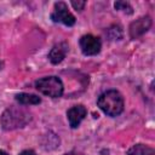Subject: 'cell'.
<instances>
[{"label": "cell", "instance_id": "1", "mask_svg": "<svg viewBox=\"0 0 155 155\" xmlns=\"http://www.w3.org/2000/svg\"><path fill=\"white\" fill-rule=\"evenodd\" d=\"M97 104L109 116H116L124 110V98L115 90H110L102 93L98 97Z\"/></svg>", "mask_w": 155, "mask_h": 155}, {"label": "cell", "instance_id": "2", "mask_svg": "<svg viewBox=\"0 0 155 155\" xmlns=\"http://www.w3.org/2000/svg\"><path fill=\"white\" fill-rule=\"evenodd\" d=\"M30 114L19 108H10L5 110L1 116V126L4 130H15L18 127H23L25 124L30 121Z\"/></svg>", "mask_w": 155, "mask_h": 155}, {"label": "cell", "instance_id": "3", "mask_svg": "<svg viewBox=\"0 0 155 155\" xmlns=\"http://www.w3.org/2000/svg\"><path fill=\"white\" fill-rule=\"evenodd\" d=\"M35 86L38 91L41 93L48 96V97H61L63 93V84L59 78L57 76H46L42 79H39L35 82Z\"/></svg>", "mask_w": 155, "mask_h": 155}, {"label": "cell", "instance_id": "4", "mask_svg": "<svg viewBox=\"0 0 155 155\" xmlns=\"http://www.w3.org/2000/svg\"><path fill=\"white\" fill-rule=\"evenodd\" d=\"M51 19L56 23H62L68 27H71L75 24V17L70 13L65 2H63V1L54 4V8L51 15Z\"/></svg>", "mask_w": 155, "mask_h": 155}, {"label": "cell", "instance_id": "5", "mask_svg": "<svg viewBox=\"0 0 155 155\" xmlns=\"http://www.w3.org/2000/svg\"><path fill=\"white\" fill-rule=\"evenodd\" d=\"M80 47H81V51L84 52V54L93 56L101 51L102 44L98 38H96L91 34H87L80 39Z\"/></svg>", "mask_w": 155, "mask_h": 155}, {"label": "cell", "instance_id": "6", "mask_svg": "<svg viewBox=\"0 0 155 155\" xmlns=\"http://www.w3.org/2000/svg\"><path fill=\"white\" fill-rule=\"evenodd\" d=\"M150 25H151V19L148 16L140 17V18L136 19L130 25V35H131V38L132 39H136V38L143 35L145 31H148V29L150 28Z\"/></svg>", "mask_w": 155, "mask_h": 155}, {"label": "cell", "instance_id": "7", "mask_svg": "<svg viewBox=\"0 0 155 155\" xmlns=\"http://www.w3.org/2000/svg\"><path fill=\"white\" fill-rule=\"evenodd\" d=\"M86 114H87V110H86V108H85L84 105L80 104V105H74V107H71V108L68 110V113H67V116H68L70 127H71V128H76V127L80 125V122L85 119Z\"/></svg>", "mask_w": 155, "mask_h": 155}, {"label": "cell", "instance_id": "8", "mask_svg": "<svg viewBox=\"0 0 155 155\" xmlns=\"http://www.w3.org/2000/svg\"><path fill=\"white\" fill-rule=\"evenodd\" d=\"M67 52H68L67 42H59V44L54 45L51 48V51L48 53V59H50V62L52 64H58V63H61L63 61V58L65 57Z\"/></svg>", "mask_w": 155, "mask_h": 155}, {"label": "cell", "instance_id": "9", "mask_svg": "<svg viewBox=\"0 0 155 155\" xmlns=\"http://www.w3.org/2000/svg\"><path fill=\"white\" fill-rule=\"evenodd\" d=\"M16 101L19 103V104H23V105H29V104H39L41 102V99L35 96V94H31V93H18L16 96Z\"/></svg>", "mask_w": 155, "mask_h": 155}, {"label": "cell", "instance_id": "10", "mask_svg": "<svg viewBox=\"0 0 155 155\" xmlns=\"http://www.w3.org/2000/svg\"><path fill=\"white\" fill-rule=\"evenodd\" d=\"M127 155H154V149L144 144H136L128 149Z\"/></svg>", "mask_w": 155, "mask_h": 155}, {"label": "cell", "instance_id": "11", "mask_svg": "<svg viewBox=\"0 0 155 155\" xmlns=\"http://www.w3.org/2000/svg\"><path fill=\"white\" fill-rule=\"evenodd\" d=\"M115 8H116V10H121V11H124V12H127V13H130V15L133 12L131 5H130L128 2H125V1H117V2H115Z\"/></svg>", "mask_w": 155, "mask_h": 155}, {"label": "cell", "instance_id": "12", "mask_svg": "<svg viewBox=\"0 0 155 155\" xmlns=\"http://www.w3.org/2000/svg\"><path fill=\"white\" fill-rule=\"evenodd\" d=\"M71 5H73V7L75 8V10H79V11H81L84 7H85V5H86V2L85 1H71Z\"/></svg>", "mask_w": 155, "mask_h": 155}, {"label": "cell", "instance_id": "13", "mask_svg": "<svg viewBox=\"0 0 155 155\" xmlns=\"http://www.w3.org/2000/svg\"><path fill=\"white\" fill-rule=\"evenodd\" d=\"M19 155H36V154H35V151H33V150H23Z\"/></svg>", "mask_w": 155, "mask_h": 155}, {"label": "cell", "instance_id": "14", "mask_svg": "<svg viewBox=\"0 0 155 155\" xmlns=\"http://www.w3.org/2000/svg\"><path fill=\"white\" fill-rule=\"evenodd\" d=\"M0 155H7V153H5L4 150H0Z\"/></svg>", "mask_w": 155, "mask_h": 155}, {"label": "cell", "instance_id": "15", "mask_svg": "<svg viewBox=\"0 0 155 155\" xmlns=\"http://www.w3.org/2000/svg\"><path fill=\"white\" fill-rule=\"evenodd\" d=\"M1 65H2V64H1V63H0V69H1Z\"/></svg>", "mask_w": 155, "mask_h": 155}]
</instances>
